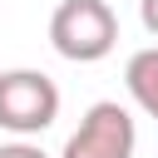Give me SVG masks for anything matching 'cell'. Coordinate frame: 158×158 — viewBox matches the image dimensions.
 <instances>
[{
	"label": "cell",
	"instance_id": "obj_6",
	"mask_svg": "<svg viewBox=\"0 0 158 158\" xmlns=\"http://www.w3.org/2000/svg\"><path fill=\"white\" fill-rule=\"evenodd\" d=\"M138 20L148 35H158V0H138Z\"/></svg>",
	"mask_w": 158,
	"mask_h": 158
},
{
	"label": "cell",
	"instance_id": "obj_4",
	"mask_svg": "<svg viewBox=\"0 0 158 158\" xmlns=\"http://www.w3.org/2000/svg\"><path fill=\"white\" fill-rule=\"evenodd\" d=\"M123 89H128V99L158 123V44H143V49L128 54V64H123Z\"/></svg>",
	"mask_w": 158,
	"mask_h": 158
},
{
	"label": "cell",
	"instance_id": "obj_5",
	"mask_svg": "<svg viewBox=\"0 0 158 158\" xmlns=\"http://www.w3.org/2000/svg\"><path fill=\"white\" fill-rule=\"evenodd\" d=\"M0 158H49V153L30 138H15V143H0Z\"/></svg>",
	"mask_w": 158,
	"mask_h": 158
},
{
	"label": "cell",
	"instance_id": "obj_2",
	"mask_svg": "<svg viewBox=\"0 0 158 158\" xmlns=\"http://www.w3.org/2000/svg\"><path fill=\"white\" fill-rule=\"evenodd\" d=\"M59 118V84L44 69H5L0 74V128L15 138H35Z\"/></svg>",
	"mask_w": 158,
	"mask_h": 158
},
{
	"label": "cell",
	"instance_id": "obj_1",
	"mask_svg": "<svg viewBox=\"0 0 158 158\" xmlns=\"http://www.w3.org/2000/svg\"><path fill=\"white\" fill-rule=\"evenodd\" d=\"M49 44L69 64H99L118 44V15L109 0H59L49 15Z\"/></svg>",
	"mask_w": 158,
	"mask_h": 158
},
{
	"label": "cell",
	"instance_id": "obj_3",
	"mask_svg": "<svg viewBox=\"0 0 158 158\" xmlns=\"http://www.w3.org/2000/svg\"><path fill=\"white\" fill-rule=\"evenodd\" d=\"M133 148H138L133 114L118 99H99V104L84 109V118L64 138V153L59 158H133Z\"/></svg>",
	"mask_w": 158,
	"mask_h": 158
}]
</instances>
